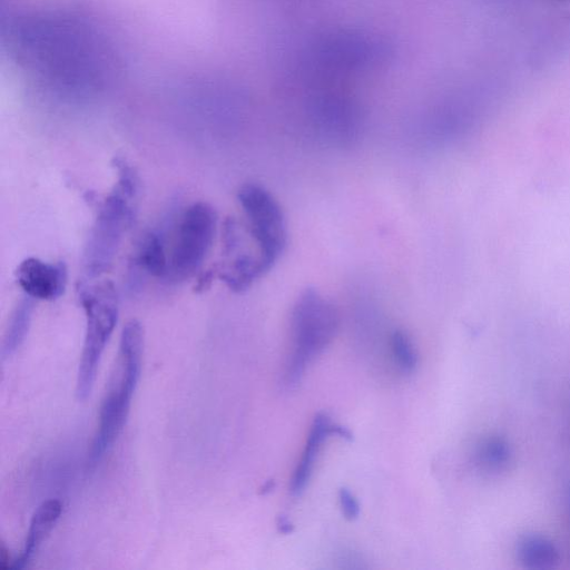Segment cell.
I'll use <instances>...</instances> for the list:
<instances>
[{"mask_svg":"<svg viewBox=\"0 0 570 570\" xmlns=\"http://www.w3.org/2000/svg\"><path fill=\"white\" fill-rule=\"evenodd\" d=\"M112 166L116 183L98 207L83 249L85 282L99 277L111 267L137 213L140 181L136 169L121 156H115Z\"/></svg>","mask_w":570,"mask_h":570,"instance_id":"obj_1","label":"cell"},{"mask_svg":"<svg viewBox=\"0 0 570 570\" xmlns=\"http://www.w3.org/2000/svg\"><path fill=\"white\" fill-rule=\"evenodd\" d=\"M144 351V330L139 321H128L121 331L118 367L102 400L99 425L89 452L90 465L97 464L122 431L137 387Z\"/></svg>","mask_w":570,"mask_h":570,"instance_id":"obj_2","label":"cell"},{"mask_svg":"<svg viewBox=\"0 0 570 570\" xmlns=\"http://www.w3.org/2000/svg\"><path fill=\"white\" fill-rule=\"evenodd\" d=\"M338 313L334 304L315 288L304 289L291 315L292 351L286 367L287 385H296L309 364L336 334Z\"/></svg>","mask_w":570,"mask_h":570,"instance_id":"obj_3","label":"cell"},{"mask_svg":"<svg viewBox=\"0 0 570 570\" xmlns=\"http://www.w3.org/2000/svg\"><path fill=\"white\" fill-rule=\"evenodd\" d=\"M78 295L86 315V334L76 394L79 401H85L91 394L102 352L117 324L118 297L110 281H81Z\"/></svg>","mask_w":570,"mask_h":570,"instance_id":"obj_4","label":"cell"},{"mask_svg":"<svg viewBox=\"0 0 570 570\" xmlns=\"http://www.w3.org/2000/svg\"><path fill=\"white\" fill-rule=\"evenodd\" d=\"M217 227V214L212 205L195 202L179 215L169 242L167 278L179 283L194 276L209 253Z\"/></svg>","mask_w":570,"mask_h":570,"instance_id":"obj_5","label":"cell"},{"mask_svg":"<svg viewBox=\"0 0 570 570\" xmlns=\"http://www.w3.org/2000/svg\"><path fill=\"white\" fill-rule=\"evenodd\" d=\"M237 199L267 274L278 262L287 244L283 209L273 194L256 183L244 184L237 193Z\"/></svg>","mask_w":570,"mask_h":570,"instance_id":"obj_6","label":"cell"},{"mask_svg":"<svg viewBox=\"0 0 570 570\" xmlns=\"http://www.w3.org/2000/svg\"><path fill=\"white\" fill-rule=\"evenodd\" d=\"M223 242L227 259L217 272L218 276L230 291L244 292L266 272L257 254L244 250L243 232L233 217H228L224 223Z\"/></svg>","mask_w":570,"mask_h":570,"instance_id":"obj_7","label":"cell"},{"mask_svg":"<svg viewBox=\"0 0 570 570\" xmlns=\"http://www.w3.org/2000/svg\"><path fill=\"white\" fill-rule=\"evenodd\" d=\"M16 279L32 299L55 301L66 291L68 269L63 262L50 263L38 257H27L14 272Z\"/></svg>","mask_w":570,"mask_h":570,"instance_id":"obj_8","label":"cell"},{"mask_svg":"<svg viewBox=\"0 0 570 570\" xmlns=\"http://www.w3.org/2000/svg\"><path fill=\"white\" fill-rule=\"evenodd\" d=\"M332 435L344 439L352 438L351 432L346 428L333 423L325 413H318L313 421L303 455L292 478L291 492L293 495H299L304 491L322 443Z\"/></svg>","mask_w":570,"mask_h":570,"instance_id":"obj_9","label":"cell"},{"mask_svg":"<svg viewBox=\"0 0 570 570\" xmlns=\"http://www.w3.org/2000/svg\"><path fill=\"white\" fill-rule=\"evenodd\" d=\"M169 242L168 233L163 225L147 230L137 245L130 272L166 279L169 268Z\"/></svg>","mask_w":570,"mask_h":570,"instance_id":"obj_10","label":"cell"},{"mask_svg":"<svg viewBox=\"0 0 570 570\" xmlns=\"http://www.w3.org/2000/svg\"><path fill=\"white\" fill-rule=\"evenodd\" d=\"M59 500L50 499L42 502L32 514L21 554L10 566L13 570L23 569L36 554L43 540L53 529L61 513Z\"/></svg>","mask_w":570,"mask_h":570,"instance_id":"obj_11","label":"cell"},{"mask_svg":"<svg viewBox=\"0 0 570 570\" xmlns=\"http://www.w3.org/2000/svg\"><path fill=\"white\" fill-rule=\"evenodd\" d=\"M515 552L520 564L529 570H550L560 562V553L556 544L539 534H527L520 538Z\"/></svg>","mask_w":570,"mask_h":570,"instance_id":"obj_12","label":"cell"},{"mask_svg":"<svg viewBox=\"0 0 570 570\" xmlns=\"http://www.w3.org/2000/svg\"><path fill=\"white\" fill-rule=\"evenodd\" d=\"M33 299L27 295L19 299L9 318L3 337L2 358L10 356L23 342L31 322Z\"/></svg>","mask_w":570,"mask_h":570,"instance_id":"obj_13","label":"cell"},{"mask_svg":"<svg viewBox=\"0 0 570 570\" xmlns=\"http://www.w3.org/2000/svg\"><path fill=\"white\" fill-rule=\"evenodd\" d=\"M511 455V448L503 438L490 436L478 445L475 461L481 470L499 473L508 468Z\"/></svg>","mask_w":570,"mask_h":570,"instance_id":"obj_14","label":"cell"},{"mask_svg":"<svg viewBox=\"0 0 570 570\" xmlns=\"http://www.w3.org/2000/svg\"><path fill=\"white\" fill-rule=\"evenodd\" d=\"M390 343L397 366L405 373L412 372L416 365V354L406 333L395 330L391 335Z\"/></svg>","mask_w":570,"mask_h":570,"instance_id":"obj_15","label":"cell"},{"mask_svg":"<svg viewBox=\"0 0 570 570\" xmlns=\"http://www.w3.org/2000/svg\"><path fill=\"white\" fill-rule=\"evenodd\" d=\"M338 501L342 513L347 520H354L360 514V504L355 497L345 488L338 491Z\"/></svg>","mask_w":570,"mask_h":570,"instance_id":"obj_16","label":"cell"},{"mask_svg":"<svg viewBox=\"0 0 570 570\" xmlns=\"http://www.w3.org/2000/svg\"><path fill=\"white\" fill-rule=\"evenodd\" d=\"M214 274L215 273H213V271H207L206 273H204L198 279L197 289L204 291L205 288H207L212 279L214 278Z\"/></svg>","mask_w":570,"mask_h":570,"instance_id":"obj_17","label":"cell"},{"mask_svg":"<svg viewBox=\"0 0 570 570\" xmlns=\"http://www.w3.org/2000/svg\"><path fill=\"white\" fill-rule=\"evenodd\" d=\"M277 527L279 532L282 533H291L293 530V524L285 515H279L277 520Z\"/></svg>","mask_w":570,"mask_h":570,"instance_id":"obj_18","label":"cell"},{"mask_svg":"<svg viewBox=\"0 0 570 570\" xmlns=\"http://www.w3.org/2000/svg\"><path fill=\"white\" fill-rule=\"evenodd\" d=\"M569 501H570V498H569Z\"/></svg>","mask_w":570,"mask_h":570,"instance_id":"obj_19","label":"cell"}]
</instances>
